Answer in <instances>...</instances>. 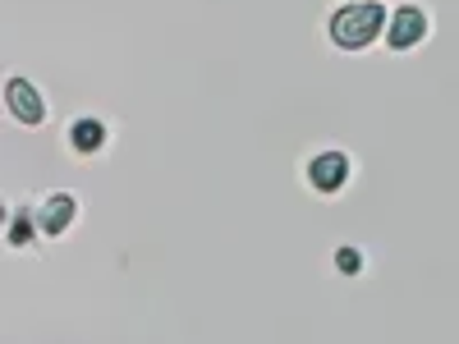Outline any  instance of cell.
<instances>
[{
    "label": "cell",
    "instance_id": "obj_4",
    "mask_svg": "<svg viewBox=\"0 0 459 344\" xmlns=\"http://www.w3.org/2000/svg\"><path fill=\"white\" fill-rule=\"evenodd\" d=\"M423 28H428L423 10H418V5H404V10L391 19L386 37H391V47H395V51H409V47L418 42V37H423Z\"/></svg>",
    "mask_w": 459,
    "mask_h": 344
},
{
    "label": "cell",
    "instance_id": "obj_2",
    "mask_svg": "<svg viewBox=\"0 0 459 344\" xmlns=\"http://www.w3.org/2000/svg\"><path fill=\"white\" fill-rule=\"evenodd\" d=\"M5 101H10V110H14L19 125H42V120H47V106H42V97H37V88H32L28 79H14V83L5 88Z\"/></svg>",
    "mask_w": 459,
    "mask_h": 344
},
{
    "label": "cell",
    "instance_id": "obj_7",
    "mask_svg": "<svg viewBox=\"0 0 459 344\" xmlns=\"http://www.w3.org/2000/svg\"><path fill=\"white\" fill-rule=\"evenodd\" d=\"M335 266H340V271H359V253H354V248H340Z\"/></svg>",
    "mask_w": 459,
    "mask_h": 344
},
{
    "label": "cell",
    "instance_id": "obj_8",
    "mask_svg": "<svg viewBox=\"0 0 459 344\" xmlns=\"http://www.w3.org/2000/svg\"><path fill=\"white\" fill-rule=\"evenodd\" d=\"M10 235H14V244H23V239H28V220H23V216L14 220V229H10Z\"/></svg>",
    "mask_w": 459,
    "mask_h": 344
},
{
    "label": "cell",
    "instance_id": "obj_6",
    "mask_svg": "<svg viewBox=\"0 0 459 344\" xmlns=\"http://www.w3.org/2000/svg\"><path fill=\"white\" fill-rule=\"evenodd\" d=\"M69 138H74V147H79V151H97L106 142V129L97 120H79V125L69 129Z\"/></svg>",
    "mask_w": 459,
    "mask_h": 344
},
{
    "label": "cell",
    "instance_id": "obj_1",
    "mask_svg": "<svg viewBox=\"0 0 459 344\" xmlns=\"http://www.w3.org/2000/svg\"><path fill=\"white\" fill-rule=\"evenodd\" d=\"M381 28H386V14H381L377 0H350V5L331 19V42L344 47V51H359Z\"/></svg>",
    "mask_w": 459,
    "mask_h": 344
},
{
    "label": "cell",
    "instance_id": "obj_5",
    "mask_svg": "<svg viewBox=\"0 0 459 344\" xmlns=\"http://www.w3.org/2000/svg\"><path fill=\"white\" fill-rule=\"evenodd\" d=\"M69 220H74V198H69V194L47 198V207L37 211V225H42L47 235H60V229H69Z\"/></svg>",
    "mask_w": 459,
    "mask_h": 344
},
{
    "label": "cell",
    "instance_id": "obj_3",
    "mask_svg": "<svg viewBox=\"0 0 459 344\" xmlns=\"http://www.w3.org/2000/svg\"><path fill=\"white\" fill-rule=\"evenodd\" d=\"M308 179H313V188H322V194H335V188L350 179V161H344V151H322V157H313Z\"/></svg>",
    "mask_w": 459,
    "mask_h": 344
}]
</instances>
